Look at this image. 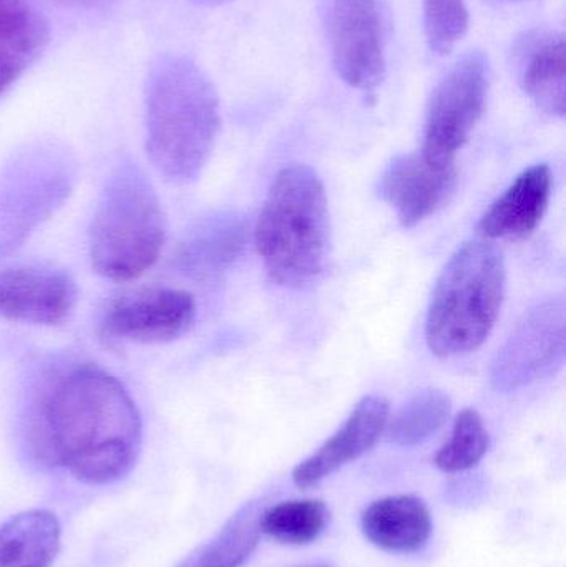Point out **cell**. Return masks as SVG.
Segmentation results:
<instances>
[{
  "label": "cell",
  "instance_id": "cell-1",
  "mask_svg": "<svg viewBox=\"0 0 566 567\" xmlns=\"http://www.w3.org/2000/svg\"><path fill=\"white\" fill-rule=\"evenodd\" d=\"M30 452L86 483L112 485L138 462L143 422L135 400L112 373L92 363L60 370L30 399Z\"/></svg>",
  "mask_w": 566,
  "mask_h": 567
},
{
  "label": "cell",
  "instance_id": "cell-2",
  "mask_svg": "<svg viewBox=\"0 0 566 567\" xmlns=\"http://www.w3.org/2000/svg\"><path fill=\"white\" fill-rule=\"evenodd\" d=\"M143 109L152 165L176 185L196 182L222 128L219 96L209 76L189 56H158L146 76Z\"/></svg>",
  "mask_w": 566,
  "mask_h": 567
},
{
  "label": "cell",
  "instance_id": "cell-3",
  "mask_svg": "<svg viewBox=\"0 0 566 567\" xmlns=\"http://www.w3.org/2000/svg\"><path fill=\"white\" fill-rule=\"evenodd\" d=\"M266 272L279 286L305 287L321 278L331 249L328 196L315 169L282 168L272 179L255 229Z\"/></svg>",
  "mask_w": 566,
  "mask_h": 567
},
{
  "label": "cell",
  "instance_id": "cell-4",
  "mask_svg": "<svg viewBox=\"0 0 566 567\" xmlns=\"http://www.w3.org/2000/svg\"><path fill=\"white\" fill-rule=\"evenodd\" d=\"M168 238V223L150 176L123 162L100 193L89 233L90 261L96 275L135 281L153 268Z\"/></svg>",
  "mask_w": 566,
  "mask_h": 567
},
{
  "label": "cell",
  "instance_id": "cell-5",
  "mask_svg": "<svg viewBox=\"0 0 566 567\" xmlns=\"http://www.w3.org/2000/svg\"><path fill=\"white\" fill-rule=\"evenodd\" d=\"M504 256L487 241H469L454 252L435 282L425 339L439 357L474 352L491 336L505 296Z\"/></svg>",
  "mask_w": 566,
  "mask_h": 567
},
{
  "label": "cell",
  "instance_id": "cell-6",
  "mask_svg": "<svg viewBox=\"0 0 566 567\" xmlns=\"http://www.w3.org/2000/svg\"><path fill=\"white\" fill-rule=\"evenodd\" d=\"M75 179L73 163L49 153L20 156L0 172V259L63 206Z\"/></svg>",
  "mask_w": 566,
  "mask_h": 567
},
{
  "label": "cell",
  "instance_id": "cell-7",
  "mask_svg": "<svg viewBox=\"0 0 566 567\" xmlns=\"http://www.w3.org/2000/svg\"><path fill=\"white\" fill-rule=\"evenodd\" d=\"M488 60L478 50L459 59L435 86L425 115L422 155L435 163H455L484 115Z\"/></svg>",
  "mask_w": 566,
  "mask_h": 567
},
{
  "label": "cell",
  "instance_id": "cell-8",
  "mask_svg": "<svg viewBox=\"0 0 566 567\" xmlns=\"http://www.w3.org/2000/svg\"><path fill=\"white\" fill-rule=\"evenodd\" d=\"M566 303L562 296L538 302L522 317L491 367V385L511 393L548 379L564 365Z\"/></svg>",
  "mask_w": 566,
  "mask_h": 567
},
{
  "label": "cell",
  "instance_id": "cell-9",
  "mask_svg": "<svg viewBox=\"0 0 566 567\" xmlns=\"http://www.w3.org/2000/svg\"><path fill=\"white\" fill-rule=\"evenodd\" d=\"M332 65L352 89L372 93L385 75L381 0H321Z\"/></svg>",
  "mask_w": 566,
  "mask_h": 567
},
{
  "label": "cell",
  "instance_id": "cell-10",
  "mask_svg": "<svg viewBox=\"0 0 566 567\" xmlns=\"http://www.w3.org/2000/svg\"><path fill=\"white\" fill-rule=\"evenodd\" d=\"M196 312L188 290L146 287L113 300L103 313L100 333L113 342H173L193 329Z\"/></svg>",
  "mask_w": 566,
  "mask_h": 567
},
{
  "label": "cell",
  "instance_id": "cell-11",
  "mask_svg": "<svg viewBox=\"0 0 566 567\" xmlns=\"http://www.w3.org/2000/svg\"><path fill=\"white\" fill-rule=\"evenodd\" d=\"M455 163H435L421 152L399 155L379 178L378 195L384 199L405 228L444 208L457 188Z\"/></svg>",
  "mask_w": 566,
  "mask_h": 567
},
{
  "label": "cell",
  "instance_id": "cell-12",
  "mask_svg": "<svg viewBox=\"0 0 566 567\" xmlns=\"http://www.w3.org/2000/svg\"><path fill=\"white\" fill-rule=\"evenodd\" d=\"M79 300L75 279L45 265L0 271V319L30 326H60Z\"/></svg>",
  "mask_w": 566,
  "mask_h": 567
},
{
  "label": "cell",
  "instance_id": "cell-13",
  "mask_svg": "<svg viewBox=\"0 0 566 567\" xmlns=\"http://www.w3.org/2000/svg\"><path fill=\"white\" fill-rule=\"evenodd\" d=\"M249 226L236 212H216L186 231L175 252V268L185 278L206 282L228 272L245 255Z\"/></svg>",
  "mask_w": 566,
  "mask_h": 567
},
{
  "label": "cell",
  "instance_id": "cell-14",
  "mask_svg": "<svg viewBox=\"0 0 566 567\" xmlns=\"http://www.w3.org/2000/svg\"><path fill=\"white\" fill-rule=\"evenodd\" d=\"M389 422V402L379 395L364 396L341 429L311 456L292 470L298 488L309 489L361 458L378 442Z\"/></svg>",
  "mask_w": 566,
  "mask_h": 567
},
{
  "label": "cell",
  "instance_id": "cell-15",
  "mask_svg": "<svg viewBox=\"0 0 566 567\" xmlns=\"http://www.w3.org/2000/svg\"><path fill=\"white\" fill-rule=\"evenodd\" d=\"M552 183L554 178L545 163L525 169L482 216L478 233L488 239L528 238L547 213Z\"/></svg>",
  "mask_w": 566,
  "mask_h": 567
},
{
  "label": "cell",
  "instance_id": "cell-16",
  "mask_svg": "<svg viewBox=\"0 0 566 567\" xmlns=\"http://www.w3.org/2000/svg\"><path fill=\"white\" fill-rule=\"evenodd\" d=\"M517 72L524 92L552 116L566 112V45L562 33L535 32L517 47Z\"/></svg>",
  "mask_w": 566,
  "mask_h": 567
},
{
  "label": "cell",
  "instance_id": "cell-17",
  "mask_svg": "<svg viewBox=\"0 0 566 567\" xmlns=\"http://www.w3.org/2000/svg\"><path fill=\"white\" fill-rule=\"evenodd\" d=\"M366 539L382 551L412 555L422 551L432 536V516L418 496H388L369 505L361 516Z\"/></svg>",
  "mask_w": 566,
  "mask_h": 567
},
{
  "label": "cell",
  "instance_id": "cell-18",
  "mask_svg": "<svg viewBox=\"0 0 566 567\" xmlns=\"http://www.w3.org/2000/svg\"><path fill=\"white\" fill-rule=\"evenodd\" d=\"M49 23L23 0H0V95L39 59Z\"/></svg>",
  "mask_w": 566,
  "mask_h": 567
},
{
  "label": "cell",
  "instance_id": "cell-19",
  "mask_svg": "<svg viewBox=\"0 0 566 567\" xmlns=\"http://www.w3.org/2000/svg\"><path fill=\"white\" fill-rule=\"evenodd\" d=\"M62 528L47 509L20 513L0 526V567H50L60 551Z\"/></svg>",
  "mask_w": 566,
  "mask_h": 567
},
{
  "label": "cell",
  "instance_id": "cell-20",
  "mask_svg": "<svg viewBox=\"0 0 566 567\" xmlns=\"http://www.w3.org/2000/svg\"><path fill=\"white\" fill-rule=\"evenodd\" d=\"M261 509L256 505L239 509L225 528L199 546L178 567H243L256 551L261 538Z\"/></svg>",
  "mask_w": 566,
  "mask_h": 567
},
{
  "label": "cell",
  "instance_id": "cell-21",
  "mask_svg": "<svg viewBox=\"0 0 566 567\" xmlns=\"http://www.w3.org/2000/svg\"><path fill=\"white\" fill-rule=\"evenodd\" d=\"M329 518L328 506L319 499H291L261 512L259 529L282 545L306 546L321 538Z\"/></svg>",
  "mask_w": 566,
  "mask_h": 567
},
{
  "label": "cell",
  "instance_id": "cell-22",
  "mask_svg": "<svg viewBox=\"0 0 566 567\" xmlns=\"http://www.w3.org/2000/svg\"><path fill=\"white\" fill-rule=\"evenodd\" d=\"M452 403L439 389H422L399 410L388 429L389 442L404 449L422 445L447 422Z\"/></svg>",
  "mask_w": 566,
  "mask_h": 567
},
{
  "label": "cell",
  "instance_id": "cell-23",
  "mask_svg": "<svg viewBox=\"0 0 566 567\" xmlns=\"http://www.w3.org/2000/svg\"><path fill=\"white\" fill-rule=\"evenodd\" d=\"M491 436L481 415L465 409L455 419L451 440L439 450L434 463L441 472L462 473L475 468L488 452Z\"/></svg>",
  "mask_w": 566,
  "mask_h": 567
},
{
  "label": "cell",
  "instance_id": "cell-24",
  "mask_svg": "<svg viewBox=\"0 0 566 567\" xmlns=\"http://www.w3.org/2000/svg\"><path fill=\"white\" fill-rule=\"evenodd\" d=\"M471 23L465 0H424V29L429 49L447 55L464 39Z\"/></svg>",
  "mask_w": 566,
  "mask_h": 567
},
{
  "label": "cell",
  "instance_id": "cell-25",
  "mask_svg": "<svg viewBox=\"0 0 566 567\" xmlns=\"http://www.w3.org/2000/svg\"><path fill=\"white\" fill-rule=\"evenodd\" d=\"M491 3H498V6H504V3H518L525 2V0H487Z\"/></svg>",
  "mask_w": 566,
  "mask_h": 567
},
{
  "label": "cell",
  "instance_id": "cell-26",
  "mask_svg": "<svg viewBox=\"0 0 566 567\" xmlns=\"http://www.w3.org/2000/svg\"><path fill=\"white\" fill-rule=\"evenodd\" d=\"M306 567H331V566H328V565H312V566H306Z\"/></svg>",
  "mask_w": 566,
  "mask_h": 567
},
{
  "label": "cell",
  "instance_id": "cell-27",
  "mask_svg": "<svg viewBox=\"0 0 566 567\" xmlns=\"http://www.w3.org/2000/svg\"><path fill=\"white\" fill-rule=\"evenodd\" d=\"M205 2H223V0H205Z\"/></svg>",
  "mask_w": 566,
  "mask_h": 567
}]
</instances>
